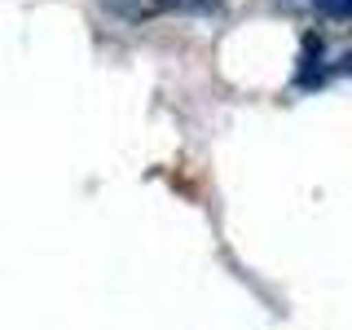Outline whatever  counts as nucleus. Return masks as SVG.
I'll return each instance as SVG.
<instances>
[{
    "mask_svg": "<svg viewBox=\"0 0 352 330\" xmlns=\"http://www.w3.org/2000/svg\"><path fill=\"white\" fill-rule=\"evenodd\" d=\"M326 18H352V0H313Z\"/></svg>",
    "mask_w": 352,
    "mask_h": 330,
    "instance_id": "f257e3e1",
    "label": "nucleus"
}]
</instances>
